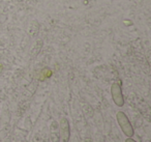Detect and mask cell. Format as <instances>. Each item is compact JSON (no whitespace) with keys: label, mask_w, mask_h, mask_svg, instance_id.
Returning a JSON list of instances; mask_svg holds the SVG:
<instances>
[{"label":"cell","mask_w":151,"mask_h":142,"mask_svg":"<svg viewBox=\"0 0 151 142\" xmlns=\"http://www.w3.org/2000/svg\"><path fill=\"white\" fill-rule=\"evenodd\" d=\"M116 120L118 122V125L121 129L122 133L126 136V137H134V129L132 127V122H130L129 118L127 115L123 112V111H118L116 113Z\"/></svg>","instance_id":"cell-1"},{"label":"cell","mask_w":151,"mask_h":142,"mask_svg":"<svg viewBox=\"0 0 151 142\" xmlns=\"http://www.w3.org/2000/svg\"><path fill=\"white\" fill-rule=\"evenodd\" d=\"M111 96L113 99V102L116 106L118 107H123L125 104V100H124L123 93H122V89L120 84L113 83L111 85Z\"/></svg>","instance_id":"cell-2"},{"label":"cell","mask_w":151,"mask_h":142,"mask_svg":"<svg viewBox=\"0 0 151 142\" xmlns=\"http://www.w3.org/2000/svg\"><path fill=\"white\" fill-rule=\"evenodd\" d=\"M59 135L62 142H69L70 140V125L66 117H62L59 122Z\"/></svg>","instance_id":"cell-3"},{"label":"cell","mask_w":151,"mask_h":142,"mask_svg":"<svg viewBox=\"0 0 151 142\" xmlns=\"http://www.w3.org/2000/svg\"><path fill=\"white\" fill-rule=\"evenodd\" d=\"M51 141L52 142H59L60 141V135L57 132H52L51 133Z\"/></svg>","instance_id":"cell-4"},{"label":"cell","mask_w":151,"mask_h":142,"mask_svg":"<svg viewBox=\"0 0 151 142\" xmlns=\"http://www.w3.org/2000/svg\"><path fill=\"white\" fill-rule=\"evenodd\" d=\"M125 142H137L134 139H132V137H127L125 139Z\"/></svg>","instance_id":"cell-5"},{"label":"cell","mask_w":151,"mask_h":142,"mask_svg":"<svg viewBox=\"0 0 151 142\" xmlns=\"http://www.w3.org/2000/svg\"><path fill=\"white\" fill-rule=\"evenodd\" d=\"M40 136H38V134H36L35 136H34V139H33V142H40Z\"/></svg>","instance_id":"cell-6"}]
</instances>
